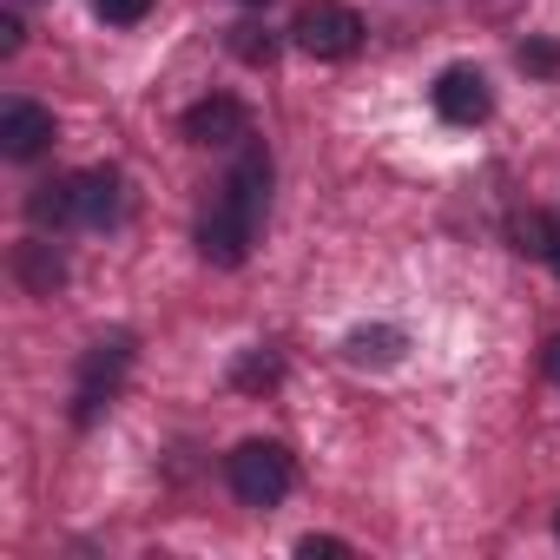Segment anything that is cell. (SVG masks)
<instances>
[{
	"label": "cell",
	"instance_id": "15",
	"mask_svg": "<svg viewBox=\"0 0 560 560\" xmlns=\"http://www.w3.org/2000/svg\"><path fill=\"white\" fill-rule=\"evenodd\" d=\"M298 553H304V560H343L350 547H343L337 534H304V540H298Z\"/></svg>",
	"mask_w": 560,
	"mask_h": 560
},
{
	"label": "cell",
	"instance_id": "9",
	"mask_svg": "<svg viewBox=\"0 0 560 560\" xmlns=\"http://www.w3.org/2000/svg\"><path fill=\"white\" fill-rule=\"evenodd\" d=\"M402 350H409V337H402V330H389V324H376V330H357V337H350V363H376V370H389V363H402Z\"/></svg>",
	"mask_w": 560,
	"mask_h": 560
},
{
	"label": "cell",
	"instance_id": "5",
	"mask_svg": "<svg viewBox=\"0 0 560 560\" xmlns=\"http://www.w3.org/2000/svg\"><path fill=\"white\" fill-rule=\"evenodd\" d=\"M54 145V113L34 100H8L0 106V152L8 159H40Z\"/></svg>",
	"mask_w": 560,
	"mask_h": 560
},
{
	"label": "cell",
	"instance_id": "1",
	"mask_svg": "<svg viewBox=\"0 0 560 560\" xmlns=\"http://www.w3.org/2000/svg\"><path fill=\"white\" fill-rule=\"evenodd\" d=\"M264 185H270V159L250 145L244 159H237V172L224 178V191H218V205L205 211V224H198V250H205V264H244V250H250V237H257V218H264Z\"/></svg>",
	"mask_w": 560,
	"mask_h": 560
},
{
	"label": "cell",
	"instance_id": "2",
	"mask_svg": "<svg viewBox=\"0 0 560 560\" xmlns=\"http://www.w3.org/2000/svg\"><path fill=\"white\" fill-rule=\"evenodd\" d=\"M291 481H298V468L277 442H237L231 448V494L244 508H277L291 494Z\"/></svg>",
	"mask_w": 560,
	"mask_h": 560
},
{
	"label": "cell",
	"instance_id": "13",
	"mask_svg": "<svg viewBox=\"0 0 560 560\" xmlns=\"http://www.w3.org/2000/svg\"><path fill=\"white\" fill-rule=\"evenodd\" d=\"M93 14L113 21V27H139V21L152 14V0H93Z\"/></svg>",
	"mask_w": 560,
	"mask_h": 560
},
{
	"label": "cell",
	"instance_id": "8",
	"mask_svg": "<svg viewBox=\"0 0 560 560\" xmlns=\"http://www.w3.org/2000/svg\"><path fill=\"white\" fill-rule=\"evenodd\" d=\"M73 218L80 224H113L119 218V172H80L73 178Z\"/></svg>",
	"mask_w": 560,
	"mask_h": 560
},
{
	"label": "cell",
	"instance_id": "4",
	"mask_svg": "<svg viewBox=\"0 0 560 560\" xmlns=\"http://www.w3.org/2000/svg\"><path fill=\"white\" fill-rule=\"evenodd\" d=\"M488 106H494V93H488V80H481L475 67H442V80H435V113H442L448 126H481Z\"/></svg>",
	"mask_w": 560,
	"mask_h": 560
},
{
	"label": "cell",
	"instance_id": "18",
	"mask_svg": "<svg viewBox=\"0 0 560 560\" xmlns=\"http://www.w3.org/2000/svg\"><path fill=\"white\" fill-rule=\"evenodd\" d=\"M547 376H553V383H560V337H553V343H547Z\"/></svg>",
	"mask_w": 560,
	"mask_h": 560
},
{
	"label": "cell",
	"instance_id": "11",
	"mask_svg": "<svg viewBox=\"0 0 560 560\" xmlns=\"http://www.w3.org/2000/svg\"><path fill=\"white\" fill-rule=\"evenodd\" d=\"M231 54H237L244 67H270V60H277V40H270L264 27H231Z\"/></svg>",
	"mask_w": 560,
	"mask_h": 560
},
{
	"label": "cell",
	"instance_id": "17",
	"mask_svg": "<svg viewBox=\"0 0 560 560\" xmlns=\"http://www.w3.org/2000/svg\"><path fill=\"white\" fill-rule=\"evenodd\" d=\"M21 40H27L21 14H0V54H21Z\"/></svg>",
	"mask_w": 560,
	"mask_h": 560
},
{
	"label": "cell",
	"instance_id": "7",
	"mask_svg": "<svg viewBox=\"0 0 560 560\" xmlns=\"http://www.w3.org/2000/svg\"><path fill=\"white\" fill-rule=\"evenodd\" d=\"M119 376H126V343H100V350L86 357V370H80V422L119 389Z\"/></svg>",
	"mask_w": 560,
	"mask_h": 560
},
{
	"label": "cell",
	"instance_id": "12",
	"mask_svg": "<svg viewBox=\"0 0 560 560\" xmlns=\"http://www.w3.org/2000/svg\"><path fill=\"white\" fill-rule=\"evenodd\" d=\"M21 270H27L34 291H54V284H60V257H47V244H27V250H21Z\"/></svg>",
	"mask_w": 560,
	"mask_h": 560
},
{
	"label": "cell",
	"instance_id": "20",
	"mask_svg": "<svg viewBox=\"0 0 560 560\" xmlns=\"http://www.w3.org/2000/svg\"><path fill=\"white\" fill-rule=\"evenodd\" d=\"M244 8H264V0H244Z\"/></svg>",
	"mask_w": 560,
	"mask_h": 560
},
{
	"label": "cell",
	"instance_id": "16",
	"mask_svg": "<svg viewBox=\"0 0 560 560\" xmlns=\"http://www.w3.org/2000/svg\"><path fill=\"white\" fill-rule=\"evenodd\" d=\"M521 67L527 73H553L560 67V47H521Z\"/></svg>",
	"mask_w": 560,
	"mask_h": 560
},
{
	"label": "cell",
	"instance_id": "3",
	"mask_svg": "<svg viewBox=\"0 0 560 560\" xmlns=\"http://www.w3.org/2000/svg\"><path fill=\"white\" fill-rule=\"evenodd\" d=\"M291 40L311 54V60H350L363 47V21L343 0H304L298 21H291Z\"/></svg>",
	"mask_w": 560,
	"mask_h": 560
},
{
	"label": "cell",
	"instance_id": "14",
	"mask_svg": "<svg viewBox=\"0 0 560 560\" xmlns=\"http://www.w3.org/2000/svg\"><path fill=\"white\" fill-rule=\"evenodd\" d=\"M514 237H521V250H534V257H547V250H553V224H547L540 211H527V218L514 224Z\"/></svg>",
	"mask_w": 560,
	"mask_h": 560
},
{
	"label": "cell",
	"instance_id": "6",
	"mask_svg": "<svg viewBox=\"0 0 560 560\" xmlns=\"http://www.w3.org/2000/svg\"><path fill=\"white\" fill-rule=\"evenodd\" d=\"M185 139L191 145H237V139H250V113L237 100H198L185 113Z\"/></svg>",
	"mask_w": 560,
	"mask_h": 560
},
{
	"label": "cell",
	"instance_id": "10",
	"mask_svg": "<svg viewBox=\"0 0 560 560\" xmlns=\"http://www.w3.org/2000/svg\"><path fill=\"white\" fill-rule=\"evenodd\" d=\"M27 211H34V224H67V218H73V178H67V185H40V191L27 198Z\"/></svg>",
	"mask_w": 560,
	"mask_h": 560
},
{
	"label": "cell",
	"instance_id": "19",
	"mask_svg": "<svg viewBox=\"0 0 560 560\" xmlns=\"http://www.w3.org/2000/svg\"><path fill=\"white\" fill-rule=\"evenodd\" d=\"M547 264H553V277H560V231H553V250H547Z\"/></svg>",
	"mask_w": 560,
	"mask_h": 560
}]
</instances>
